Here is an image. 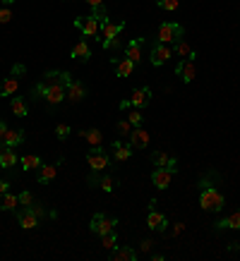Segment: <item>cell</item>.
Returning a JSON list of instances; mask_svg holds the SVG:
<instances>
[{
    "mask_svg": "<svg viewBox=\"0 0 240 261\" xmlns=\"http://www.w3.org/2000/svg\"><path fill=\"white\" fill-rule=\"evenodd\" d=\"M17 199H19V204H22V206H32V204H34L32 192H27V190H24V192H22V194H19V197H17Z\"/></svg>",
    "mask_w": 240,
    "mask_h": 261,
    "instance_id": "cell-41",
    "label": "cell"
},
{
    "mask_svg": "<svg viewBox=\"0 0 240 261\" xmlns=\"http://www.w3.org/2000/svg\"><path fill=\"white\" fill-rule=\"evenodd\" d=\"M91 8H99V5H104V0H87Z\"/></svg>",
    "mask_w": 240,
    "mask_h": 261,
    "instance_id": "cell-46",
    "label": "cell"
},
{
    "mask_svg": "<svg viewBox=\"0 0 240 261\" xmlns=\"http://www.w3.org/2000/svg\"><path fill=\"white\" fill-rule=\"evenodd\" d=\"M67 135H70V125H58L56 127V137L63 142V139H67Z\"/></svg>",
    "mask_w": 240,
    "mask_h": 261,
    "instance_id": "cell-40",
    "label": "cell"
},
{
    "mask_svg": "<svg viewBox=\"0 0 240 261\" xmlns=\"http://www.w3.org/2000/svg\"><path fill=\"white\" fill-rule=\"evenodd\" d=\"M19 206V199L10 192H0V211H15Z\"/></svg>",
    "mask_w": 240,
    "mask_h": 261,
    "instance_id": "cell-28",
    "label": "cell"
},
{
    "mask_svg": "<svg viewBox=\"0 0 240 261\" xmlns=\"http://www.w3.org/2000/svg\"><path fill=\"white\" fill-rule=\"evenodd\" d=\"M130 103H132V108H147L149 103H152V89L149 87H142V89H135L132 96H130Z\"/></svg>",
    "mask_w": 240,
    "mask_h": 261,
    "instance_id": "cell-11",
    "label": "cell"
},
{
    "mask_svg": "<svg viewBox=\"0 0 240 261\" xmlns=\"http://www.w3.org/2000/svg\"><path fill=\"white\" fill-rule=\"evenodd\" d=\"M19 166H22V170H39V168L43 166V161H41L36 153H27V156L19 159Z\"/></svg>",
    "mask_w": 240,
    "mask_h": 261,
    "instance_id": "cell-29",
    "label": "cell"
},
{
    "mask_svg": "<svg viewBox=\"0 0 240 261\" xmlns=\"http://www.w3.org/2000/svg\"><path fill=\"white\" fill-rule=\"evenodd\" d=\"M0 65H3V58H0Z\"/></svg>",
    "mask_w": 240,
    "mask_h": 261,
    "instance_id": "cell-50",
    "label": "cell"
},
{
    "mask_svg": "<svg viewBox=\"0 0 240 261\" xmlns=\"http://www.w3.org/2000/svg\"><path fill=\"white\" fill-rule=\"evenodd\" d=\"M10 108H12V113H15L17 118H27V115H29V108H27L24 98H19V96H12V101H10Z\"/></svg>",
    "mask_w": 240,
    "mask_h": 261,
    "instance_id": "cell-32",
    "label": "cell"
},
{
    "mask_svg": "<svg viewBox=\"0 0 240 261\" xmlns=\"http://www.w3.org/2000/svg\"><path fill=\"white\" fill-rule=\"evenodd\" d=\"M17 153H15V149H10V146H5V149L0 151V168H15L17 166Z\"/></svg>",
    "mask_w": 240,
    "mask_h": 261,
    "instance_id": "cell-27",
    "label": "cell"
},
{
    "mask_svg": "<svg viewBox=\"0 0 240 261\" xmlns=\"http://www.w3.org/2000/svg\"><path fill=\"white\" fill-rule=\"evenodd\" d=\"M75 29H80L84 36H89V39H96V41H101V24H99V19H96L94 15H87V17H77L75 19Z\"/></svg>",
    "mask_w": 240,
    "mask_h": 261,
    "instance_id": "cell-4",
    "label": "cell"
},
{
    "mask_svg": "<svg viewBox=\"0 0 240 261\" xmlns=\"http://www.w3.org/2000/svg\"><path fill=\"white\" fill-rule=\"evenodd\" d=\"M137 259V252L132 247H113L111 249V261H135Z\"/></svg>",
    "mask_w": 240,
    "mask_h": 261,
    "instance_id": "cell-24",
    "label": "cell"
},
{
    "mask_svg": "<svg viewBox=\"0 0 240 261\" xmlns=\"http://www.w3.org/2000/svg\"><path fill=\"white\" fill-rule=\"evenodd\" d=\"M15 214H17V221H19V225H22L24 230H34L36 225H39V221H41V218L34 214L29 206H24L22 211H15Z\"/></svg>",
    "mask_w": 240,
    "mask_h": 261,
    "instance_id": "cell-12",
    "label": "cell"
},
{
    "mask_svg": "<svg viewBox=\"0 0 240 261\" xmlns=\"http://www.w3.org/2000/svg\"><path fill=\"white\" fill-rule=\"evenodd\" d=\"M10 19H12V10H10L8 5H3V8H0V24H8Z\"/></svg>",
    "mask_w": 240,
    "mask_h": 261,
    "instance_id": "cell-39",
    "label": "cell"
},
{
    "mask_svg": "<svg viewBox=\"0 0 240 261\" xmlns=\"http://www.w3.org/2000/svg\"><path fill=\"white\" fill-rule=\"evenodd\" d=\"M87 163H89V168H91V170L101 173V170H106V168H111L113 159L104 151V146L99 144V146H91V149L87 151Z\"/></svg>",
    "mask_w": 240,
    "mask_h": 261,
    "instance_id": "cell-2",
    "label": "cell"
},
{
    "mask_svg": "<svg viewBox=\"0 0 240 261\" xmlns=\"http://www.w3.org/2000/svg\"><path fill=\"white\" fill-rule=\"evenodd\" d=\"M10 190V182L8 180H0V192H8Z\"/></svg>",
    "mask_w": 240,
    "mask_h": 261,
    "instance_id": "cell-45",
    "label": "cell"
},
{
    "mask_svg": "<svg viewBox=\"0 0 240 261\" xmlns=\"http://www.w3.org/2000/svg\"><path fill=\"white\" fill-rule=\"evenodd\" d=\"M168 225L166 216L159 214V211H154V201H152V211H149V216H147V228L154 230V232H163Z\"/></svg>",
    "mask_w": 240,
    "mask_h": 261,
    "instance_id": "cell-14",
    "label": "cell"
},
{
    "mask_svg": "<svg viewBox=\"0 0 240 261\" xmlns=\"http://www.w3.org/2000/svg\"><path fill=\"white\" fill-rule=\"evenodd\" d=\"M101 245H104V249H113V247L118 245V238H115V230H111V232H106V235H101Z\"/></svg>",
    "mask_w": 240,
    "mask_h": 261,
    "instance_id": "cell-34",
    "label": "cell"
},
{
    "mask_svg": "<svg viewBox=\"0 0 240 261\" xmlns=\"http://www.w3.org/2000/svg\"><path fill=\"white\" fill-rule=\"evenodd\" d=\"M123 29H125V22H123V19H120V22H106L104 27H101V43H104V41L115 39V36H120Z\"/></svg>",
    "mask_w": 240,
    "mask_h": 261,
    "instance_id": "cell-17",
    "label": "cell"
},
{
    "mask_svg": "<svg viewBox=\"0 0 240 261\" xmlns=\"http://www.w3.org/2000/svg\"><path fill=\"white\" fill-rule=\"evenodd\" d=\"M60 163H63V159H58V163H51V166H41L39 168V175H36L39 185H51V182L56 180L58 166H60Z\"/></svg>",
    "mask_w": 240,
    "mask_h": 261,
    "instance_id": "cell-15",
    "label": "cell"
},
{
    "mask_svg": "<svg viewBox=\"0 0 240 261\" xmlns=\"http://www.w3.org/2000/svg\"><path fill=\"white\" fill-rule=\"evenodd\" d=\"M43 84H46V82H43ZM43 98H46L48 106H58V103H63V98H67V94H65V87H48V84H46Z\"/></svg>",
    "mask_w": 240,
    "mask_h": 261,
    "instance_id": "cell-19",
    "label": "cell"
},
{
    "mask_svg": "<svg viewBox=\"0 0 240 261\" xmlns=\"http://www.w3.org/2000/svg\"><path fill=\"white\" fill-rule=\"evenodd\" d=\"M142 249H144V252H149V249H152V240H147V242H142Z\"/></svg>",
    "mask_w": 240,
    "mask_h": 261,
    "instance_id": "cell-47",
    "label": "cell"
},
{
    "mask_svg": "<svg viewBox=\"0 0 240 261\" xmlns=\"http://www.w3.org/2000/svg\"><path fill=\"white\" fill-rule=\"evenodd\" d=\"M171 56H173V50H171L166 43H159V41H156V43L152 46V56L149 58H152L154 67H163V65L171 60Z\"/></svg>",
    "mask_w": 240,
    "mask_h": 261,
    "instance_id": "cell-7",
    "label": "cell"
},
{
    "mask_svg": "<svg viewBox=\"0 0 240 261\" xmlns=\"http://www.w3.org/2000/svg\"><path fill=\"white\" fill-rule=\"evenodd\" d=\"M183 230H185V223H176V225H173V230H171V235L176 238V235H180Z\"/></svg>",
    "mask_w": 240,
    "mask_h": 261,
    "instance_id": "cell-43",
    "label": "cell"
},
{
    "mask_svg": "<svg viewBox=\"0 0 240 261\" xmlns=\"http://www.w3.org/2000/svg\"><path fill=\"white\" fill-rule=\"evenodd\" d=\"M70 58L72 60H80V63H89V58H91V48H89L87 41L82 39L80 43H75V48L70 50Z\"/></svg>",
    "mask_w": 240,
    "mask_h": 261,
    "instance_id": "cell-23",
    "label": "cell"
},
{
    "mask_svg": "<svg viewBox=\"0 0 240 261\" xmlns=\"http://www.w3.org/2000/svg\"><path fill=\"white\" fill-rule=\"evenodd\" d=\"M226 197L216 190V185H209V187H200V206L202 211H224Z\"/></svg>",
    "mask_w": 240,
    "mask_h": 261,
    "instance_id": "cell-1",
    "label": "cell"
},
{
    "mask_svg": "<svg viewBox=\"0 0 240 261\" xmlns=\"http://www.w3.org/2000/svg\"><path fill=\"white\" fill-rule=\"evenodd\" d=\"M219 182H221V175L216 173V170H207V173L197 180V190H200V187H209V185H219Z\"/></svg>",
    "mask_w": 240,
    "mask_h": 261,
    "instance_id": "cell-33",
    "label": "cell"
},
{
    "mask_svg": "<svg viewBox=\"0 0 240 261\" xmlns=\"http://www.w3.org/2000/svg\"><path fill=\"white\" fill-rule=\"evenodd\" d=\"M89 185H99L104 192H113L118 182H115V177H113V175H104V177H96V175H91V177H89Z\"/></svg>",
    "mask_w": 240,
    "mask_h": 261,
    "instance_id": "cell-26",
    "label": "cell"
},
{
    "mask_svg": "<svg viewBox=\"0 0 240 261\" xmlns=\"http://www.w3.org/2000/svg\"><path fill=\"white\" fill-rule=\"evenodd\" d=\"M176 77H180L183 84H190L195 77H197V63H195V58H183L176 67Z\"/></svg>",
    "mask_w": 240,
    "mask_h": 261,
    "instance_id": "cell-6",
    "label": "cell"
},
{
    "mask_svg": "<svg viewBox=\"0 0 240 261\" xmlns=\"http://www.w3.org/2000/svg\"><path fill=\"white\" fill-rule=\"evenodd\" d=\"M111 63L115 65V74L118 77H130L132 72H135V65L130 58H111Z\"/></svg>",
    "mask_w": 240,
    "mask_h": 261,
    "instance_id": "cell-21",
    "label": "cell"
},
{
    "mask_svg": "<svg viewBox=\"0 0 240 261\" xmlns=\"http://www.w3.org/2000/svg\"><path fill=\"white\" fill-rule=\"evenodd\" d=\"M130 146L132 149H147L149 146V132L144 127H135L130 132Z\"/></svg>",
    "mask_w": 240,
    "mask_h": 261,
    "instance_id": "cell-16",
    "label": "cell"
},
{
    "mask_svg": "<svg viewBox=\"0 0 240 261\" xmlns=\"http://www.w3.org/2000/svg\"><path fill=\"white\" fill-rule=\"evenodd\" d=\"M214 230H240V208L228 216H224L221 221H216Z\"/></svg>",
    "mask_w": 240,
    "mask_h": 261,
    "instance_id": "cell-18",
    "label": "cell"
},
{
    "mask_svg": "<svg viewBox=\"0 0 240 261\" xmlns=\"http://www.w3.org/2000/svg\"><path fill=\"white\" fill-rule=\"evenodd\" d=\"M3 149H5V144H3V142H0V151H3Z\"/></svg>",
    "mask_w": 240,
    "mask_h": 261,
    "instance_id": "cell-49",
    "label": "cell"
},
{
    "mask_svg": "<svg viewBox=\"0 0 240 261\" xmlns=\"http://www.w3.org/2000/svg\"><path fill=\"white\" fill-rule=\"evenodd\" d=\"M115 129H118L120 137H130V132H132V122H130V120H118Z\"/></svg>",
    "mask_w": 240,
    "mask_h": 261,
    "instance_id": "cell-35",
    "label": "cell"
},
{
    "mask_svg": "<svg viewBox=\"0 0 240 261\" xmlns=\"http://www.w3.org/2000/svg\"><path fill=\"white\" fill-rule=\"evenodd\" d=\"M12 3H15V0H0V5H8V8L12 5Z\"/></svg>",
    "mask_w": 240,
    "mask_h": 261,
    "instance_id": "cell-48",
    "label": "cell"
},
{
    "mask_svg": "<svg viewBox=\"0 0 240 261\" xmlns=\"http://www.w3.org/2000/svg\"><path fill=\"white\" fill-rule=\"evenodd\" d=\"M142 43H144V39H132L130 43H125L123 56L130 58L132 63H139V58H142Z\"/></svg>",
    "mask_w": 240,
    "mask_h": 261,
    "instance_id": "cell-20",
    "label": "cell"
},
{
    "mask_svg": "<svg viewBox=\"0 0 240 261\" xmlns=\"http://www.w3.org/2000/svg\"><path fill=\"white\" fill-rule=\"evenodd\" d=\"M24 72H27V67H24L22 63H17L15 67H12V77H19V74H24Z\"/></svg>",
    "mask_w": 240,
    "mask_h": 261,
    "instance_id": "cell-42",
    "label": "cell"
},
{
    "mask_svg": "<svg viewBox=\"0 0 240 261\" xmlns=\"http://www.w3.org/2000/svg\"><path fill=\"white\" fill-rule=\"evenodd\" d=\"M149 161L154 163V168H178V159H173L166 151H152Z\"/></svg>",
    "mask_w": 240,
    "mask_h": 261,
    "instance_id": "cell-13",
    "label": "cell"
},
{
    "mask_svg": "<svg viewBox=\"0 0 240 261\" xmlns=\"http://www.w3.org/2000/svg\"><path fill=\"white\" fill-rule=\"evenodd\" d=\"M80 137H82V139H84L87 144H91V146H99V144L104 142V135H101L99 129H94V127H91V129H82Z\"/></svg>",
    "mask_w": 240,
    "mask_h": 261,
    "instance_id": "cell-31",
    "label": "cell"
},
{
    "mask_svg": "<svg viewBox=\"0 0 240 261\" xmlns=\"http://www.w3.org/2000/svg\"><path fill=\"white\" fill-rule=\"evenodd\" d=\"M17 89H19V80H17V77H12V74H10L8 80L0 82V96H12Z\"/></svg>",
    "mask_w": 240,
    "mask_h": 261,
    "instance_id": "cell-30",
    "label": "cell"
},
{
    "mask_svg": "<svg viewBox=\"0 0 240 261\" xmlns=\"http://www.w3.org/2000/svg\"><path fill=\"white\" fill-rule=\"evenodd\" d=\"M183 34H185V29L180 27L178 22H163L159 27V43H173V41H178V39H183Z\"/></svg>",
    "mask_w": 240,
    "mask_h": 261,
    "instance_id": "cell-5",
    "label": "cell"
},
{
    "mask_svg": "<svg viewBox=\"0 0 240 261\" xmlns=\"http://www.w3.org/2000/svg\"><path fill=\"white\" fill-rule=\"evenodd\" d=\"M91 15H94L96 19H99V24H101V27H104L106 22H108V12H106L104 5H99V8H91Z\"/></svg>",
    "mask_w": 240,
    "mask_h": 261,
    "instance_id": "cell-36",
    "label": "cell"
},
{
    "mask_svg": "<svg viewBox=\"0 0 240 261\" xmlns=\"http://www.w3.org/2000/svg\"><path fill=\"white\" fill-rule=\"evenodd\" d=\"M130 122H132V127H142V122H144V115H139V108H135V111L130 113Z\"/></svg>",
    "mask_w": 240,
    "mask_h": 261,
    "instance_id": "cell-38",
    "label": "cell"
},
{
    "mask_svg": "<svg viewBox=\"0 0 240 261\" xmlns=\"http://www.w3.org/2000/svg\"><path fill=\"white\" fill-rule=\"evenodd\" d=\"M118 228V218H113V216H106V214H94L91 216V223H89V230L94 232V235H106V232H111V230Z\"/></svg>",
    "mask_w": 240,
    "mask_h": 261,
    "instance_id": "cell-3",
    "label": "cell"
},
{
    "mask_svg": "<svg viewBox=\"0 0 240 261\" xmlns=\"http://www.w3.org/2000/svg\"><path fill=\"white\" fill-rule=\"evenodd\" d=\"M111 159H113V163H125V161L132 156V146L130 144H125V142H120V139H115V142L111 144Z\"/></svg>",
    "mask_w": 240,
    "mask_h": 261,
    "instance_id": "cell-9",
    "label": "cell"
},
{
    "mask_svg": "<svg viewBox=\"0 0 240 261\" xmlns=\"http://www.w3.org/2000/svg\"><path fill=\"white\" fill-rule=\"evenodd\" d=\"M171 50H173V53H176L178 58H197V53H195V48H192L185 39L173 41V48H171Z\"/></svg>",
    "mask_w": 240,
    "mask_h": 261,
    "instance_id": "cell-25",
    "label": "cell"
},
{
    "mask_svg": "<svg viewBox=\"0 0 240 261\" xmlns=\"http://www.w3.org/2000/svg\"><path fill=\"white\" fill-rule=\"evenodd\" d=\"M173 173H176V168H156L152 173V185L156 190H166L173 180Z\"/></svg>",
    "mask_w": 240,
    "mask_h": 261,
    "instance_id": "cell-8",
    "label": "cell"
},
{
    "mask_svg": "<svg viewBox=\"0 0 240 261\" xmlns=\"http://www.w3.org/2000/svg\"><path fill=\"white\" fill-rule=\"evenodd\" d=\"M156 5H159L161 10H168V12H173V10H178V0H156Z\"/></svg>",
    "mask_w": 240,
    "mask_h": 261,
    "instance_id": "cell-37",
    "label": "cell"
},
{
    "mask_svg": "<svg viewBox=\"0 0 240 261\" xmlns=\"http://www.w3.org/2000/svg\"><path fill=\"white\" fill-rule=\"evenodd\" d=\"M132 108V103H130V98H125V101H120V111H130Z\"/></svg>",
    "mask_w": 240,
    "mask_h": 261,
    "instance_id": "cell-44",
    "label": "cell"
},
{
    "mask_svg": "<svg viewBox=\"0 0 240 261\" xmlns=\"http://www.w3.org/2000/svg\"><path fill=\"white\" fill-rule=\"evenodd\" d=\"M65 94H67V101H70V103H80V101H84V98H87V87L72 77V82L65 87Z\"/></svg>",
    "mask_w": 240,
    "mask_h": 261,
    "instance_id": "cell-10",
    "label": "cell"
},
{
    "mask_svg": "<svg viewBox=\"0 0 240 261\" xmlns=\"http://www.w3.org/2000/svg\"><path fill=\"white\" fill-rule=\"evenodd\" d=\"M0 142L5 144V146H10V149H17L19 144H24V132L22 129H5V135L0 137Z\"/></svg>",
    "mask_w": 240,
    "mask_h": 261,
    "instance_id": "cell-22",
    "label": "cell"
}]
</instances>
